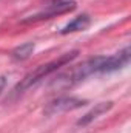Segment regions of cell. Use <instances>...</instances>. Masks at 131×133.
I'll return each instance as SVG.
<instances>
[{
    "label": "cell",
    "instance_id": "1",
    "mask_svg": "<svg viewBox=\"0 0 131 133\" xmlns=\"http://www.w3.org/2000/svg\"><path fill=\"white\" fill-rule=\"evenodd\" d=\"M130 56H131L130 46H125L123 50H120L119 53H116L113 56H94V57H90L85 62H82L80 65L74 66L72 70L59 74L51 82L49 88H53V90H66V88H71V87L77 85L79 82H82L83 79H86L91 74H103V73L117 71V70L128 65Z\"/></svg>",
    "mask_w": 131,
    "mask_h": 133
},
{
    "label": "cell",
    "instance_id": "2",
    "mask_svg": "<svg viewBox=\"0 0 131 133\" xmlns=\"http://www.w3.org/2000/svg\"><path fill=\"white\" fill-rule=\"evenodd\" d=\"M77 54H79V51L65 53V54H62L60 57H57V59H54V61H51V62H46V64H43V65H39L35 70L30 71V73L14 87L12 95H22V93H25V91L30 90L33 85H35L37 82H40L42 79H45V77L49 76L51 73L57 71L60 66H65L66 64L72 62V61L77 57Z\"/></svg>",
    "mask_w": 131,
    "mask_h": 133
},
{
    "label": "cell",
    "instance_id": "3",
    "mask_svg": "<svg viewBox=\"0 0 131 133\" xmlns=\"http://www.w3.org/2000/svg\"><path fill=\"white\" fill-rule=\"evenodd\" d=\"M82 105H85V101L72 98V96H60V98L49 101L45 105L43 113L46 116H56V115H62V113H66V111L76 110Z\"/></svg>",
    "mask_w": 131,
    "mask_h": 133
},
{
    "label": "cell",
    "instance_id": "4",
    "mask_svg": "<svg viewBox=\"0 0 131 133\" xmlns=\"http://www.w3.org/2000/svg\"><path fill=\"white\" fill-rule=\"evenodd\" d=\"M72 9H74V3L69 2V0H63V2L49 5L46 9H43V11H40V12L31 16V17L26 19L25 22H35V20H42V19H49V17L63 14V12H68V11H72Z\"/></svg>",
    "mask_w": 131,
    "mask_h": 133
},
{
    "label": "cell",
    "instance_id": "5",
    "mask_svg": "<svg viewBox=\"0 0 131 133\" xmlns=\"http://www.w3.org/2000/svg\"><path fill=\"white\" fill-rule=\"evenodd\" d=\"M111 108H113V102H100V104H96V105L88 111V113H85V115L77 121V125L85 127V125L91 124L94 119H97L99 116H102L103 113L110 111Z\"/></svg>",
    "mask_w": 131,
    "mask_h": 133
},
{
    "label": "cell",
    "instance_id": "6",
    "mask_svg": "<svg viewBox=\"0 0 131 133\" xmlns=\"http://www.w3.org/2000/svg\"><path fill=\"white\" fill-rule=\"evenodd\" d=\"M90 23H91L90 16H88V14H82V16L76 17L74 20H71L60 33L68 34V33H74V31H83V30H86V28L90 26Z\"/></svg>",
    "mask_w": 131,
    "mask_h": 133
},
{
    "label": "cell",
    "instance_id": "7",
    "mask_svg": "<svg viewBox=\"0 0 131 133\" xmlns=\"http://www.w3.org/2000/svg\"><path fill=\"white\" fill-rule=\"evenodd\" d=\"M34 51V43L33 42H26V43H22L20 46H17L14 51H12V56L19 61H23V59H28L30 54H33Z\"/></svg>",
    "mask_w": 131,
    "mask_h": 133
},
{
    "label": "cell",
    "instance_id": "8",
    "mask_svg": "<svg viewBox=\"0 0 131 133\" xmlns=\"http://www.w3.org/2000/svg\"><path fill=\"white\" fill-rule=\"evenodd\" d=\"M5 87H6V77L5 76H0V93L3 91Z\"/></svg>",
    "mask_w": 131,
    "mask_h": 133
}]
</instances>
